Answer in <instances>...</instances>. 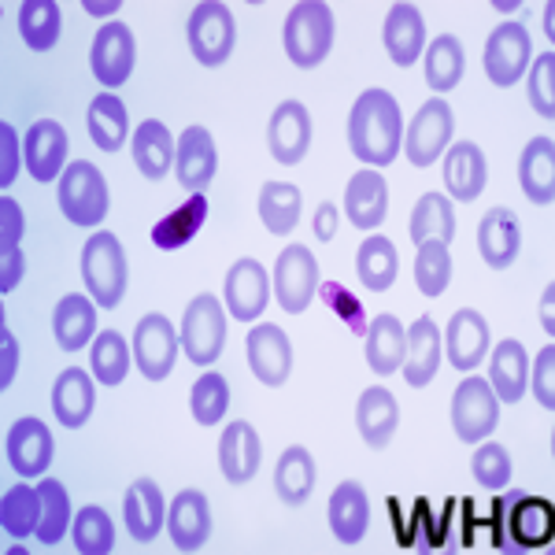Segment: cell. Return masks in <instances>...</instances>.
<instances>
[{
    "label": "cell",
    "instance_id": "cell-1",
    "mask_svg": "<svg viewBox=\"0 0 555 555\" xmlns=\"http://www.w3.org/2000/svg\"><path fill=\"white\" fill-rule=\"evenodd\" d=\"M348 145H352V156L374 171L397 159V152L404 149V115H400V101L389 89L360 93L352 115H348Z\"/></svg>",
    "mask_w": 555,
    "mask_h": 555
},
{
    "label": "cell",
    "instance_id": "cell-2",
    "mask_svg": "<svg viewBox=\"0 0 555 555\" xmlns=\"http://www.w3.org/2000/svg\"><path fill=\"white\" fill-rule=\"evenodd\" d=\"M489 537L500 552H537L548 548L555 533V507L541 496L504 492L492 504Z\"/></svg>",
    "mask_w": 555,
    "mask_h": 555
},
{
    "label": "cell",
    "instance_id": "cell-3",
    "mask_svg": "<svg viewBox=\"0 0 555 555\" xmlns=\"http://www.w3.org/2000/svg\"><path fill=\"white\" fill-rule=\"evenodd\" d=\"M285 56L293 67H319L322 60L334 49V12L322 0H300L293 4V12L285 15V30H282Z\"/></svg>",
    "mask_w": 555,
    "mask_h": 555
},
{
    "label": "cell",
    "instance_id": "cell-4",
    "mask_svg": "<svg viewBox=\"0 0 555 555\" xmlns=\"http://www.w3.org/2000/svg\"><path fill=\"white\" fill-rule=\"evenodd\" d=\"M82 282L89 289V297L96 300V308L112 311L119 308L122 293H127V253H122L119 237L93 234L82 245Z\"/></svg>",
    "mask_w": 555,
    "mask_h": 555
},
{
    "label": "cell",
    "instance_id": "cell-5",
    "mask_svg": "<svg viewBox=\"0 0 555 555\" xmlns=\"http://www.w3.org/2000/svg\"><path fill=\"white\" fill-rule=\"evenodd\" d=\"M178 341H182L193 366L219 363L222 348H227V304H219V297H211V293L193 297L182 315Z\"/></svg>",
    "mask_w": 555,
    "mask_h": 555
},
{
    "label": "cell",
    "instance_id": "cell-6",
    "mask_svg": "<svg viewBox=\"0 0 555 555\" xmlns=\"http://www.w3.org/2000/svg\"><path fill=\"white\" fill-rule=\"evenodd\" d=\"M56 201H60V211H64L67 222H75V227H96V222L107 215L112 196H107L104 175L96 171L93 164H86V159H75V164L60 175Z\"/></svg>",
    "mask_w": 555,
    "mask_h": 555
},
{
    "label": "cell",
    "instance_id": "cell-7",
    "mask_svg": "<svg viewBox=\"0 0 555 555\" xmlns=\"http://www.w3.org/2000/svg\"><path fill=\"white\" fill-rule=\"evenodd\" d=\"M185 38H190V49L201 67H222L234 52L237 41V26L234 15H230L227 4L219 0H204L190 12V23H185Z\"/></svg>",
    "mask_w": 555,
    "mask_h": 555
},
{
    "label": "cell",
    "instance_id": "cell-8",
    "mask_svg": "<svg viewBox=\"0 0 555 555\" xmlns=\"http://www.w3.org/2000/svg\"><path fill=\"white\" fill-rule=\"evenodd\" d=\"M500 423V400L492 385L478 374L463 378L452 392V429L463 444H478Z\"/></svg>",
    "mask_w": 555,
    "mask_h": 555
},
{
    "label": "cell",
    "instance_id": "cell-9",
    "mask_svg": "<svg viewBox=\"0 0 555 555\" xmlns=\"http://www.w3.org/2000/svg\"><path fill=\"white\" fill-rule=\"evenodd\" d=\"M274 293L278 308L300 315L319 293V259L308 245H289L278 253L274 263Z\"/></svg>",
    "mask_w": 555,
    "mask_h": 555
},
{
    "label": "cell",
    "instance_id": "cell-10",
    "mask_svg": "<svg viewBox=\"0 0 555 555\" xmlns=\"http://www.w3.org/2000/svg\"><path fill=\"white\" fill-rule=\"evenodd\" d=\"M133 64H138V41L127 23H104L93 38L89 49V67H93L96 82L104 89H119L122 82H130Z\"/></svg>",
    "mask_w": 555,
    "mask_h": 555
},
{
    "label": "cell",
    "instance_id": "cell-11",
    "mask_svg": "<svg viewBox=\"0 0 555 555\" xmlns=\"http://www.w3.org/2000/svg\"><path fill=\"white\" fill-rule=\"evenodd\" d=\"M178 348H182V341H178L175 322L159 315V311L145 315L133 330V363L149 382H164L175 371Z\"/></svg>",
    "mask_w": 555,
    "mask_h": 555
},
{
    "label": "cell",
    "instance_id": "cell-12",
    "mask_svg": "<svg viewBox=\"0 0 555 555\" xmlns=\"http://www.w3.org/2000/svg\"><path fill=\"white\" fill-rule=\"evenodd\" d=\"M455 130L449 101H426L415 112L411 127H404V156L411 167H429L434 159H441V152L449 149Z\"/></svg>",
    "mask_w": 555,
    "mask_h": 555
},
{
    "label": "cell",
    "instance_id": "cell-13",
    "mask_svg": "<svg viewBox=\"0 0 555 555\" xmlns=\"http://www.w3.org/2000/svg\"><path fill=\"white\" fill-rule=\"evenodd\" d=\"M481 67H486V78L492 86L500 89L515 86L526 75V67H530V34H526V26L500 23L486 41Z\"/></svg>",
    "mask_w": 555,
    "mask_h": 555
},
{
    "label": "cell",
    "instance_id": "cell-14",
    "mask_svg": "<svg viewBox=\"0 0 555 555\" xmlns=\"http://www.w3.org/2000/svg\"><path fill=\"white\" fill-rule=\"evenodd\" d=\"M245 356H248V366L253 374L263 385H278L289 382V371H293V345H289V334L274 322H259V326L248 330L245 337Z\"/></svg>",
    "mask_w": 555,
    "mask_h": 555
},
{
    "label": "cell",
    "instance_id": "cell-15",
    "mask_svg": "<svg viewBox=\"0 0 555 555\" xmlns=\"http://www.w3.org/2000/svg\"><path fill=\"white\" fill-rule=\"evenodd\" d=\"M52 452H56V441H52V429L41 418L26 415L8 429L4 455L20 478H44V470L52 467Z\"/></svg>",
    "mask_w": 555,
    "mask_h": 555
},
{
    "label": "cell",
    "instance_id": "cell-16",
    "mask_svg": "<svg viewBox=\"0 0 555 555\" xmlns=\"http://www.w3.org/2000/svg\"><path fill=\"white\" fill-rule=\"evenodd\" d=\"M271 300V278H267L259 259H237L227 271V285H222V304L237 322H256L267 311Z\"/></svg>",
    "mask_w": 555,
    "mask_h": 555
},
{
    "label": "cell",
    "instance_id": "cell-17",
    "mask_svg": "<svg viewBox=\"0 0 555 555\" xmlns=\"http://www.w3.org/2000/svg\"><path fill=\"white\" fill-rule=\"evenodd\" d=\"M67 130L56 119H38L23 138V159L26 171L38 182H60L67 171Z\"/></svg>",
    "mask_w": 555,
    "mask_h": 555
},
{
    "label": "cell",
    "instance_id": "cell-18",
    "mask_svg": "<svg viewBox=\"0 0 555 555\" xmlns=\"http://www.w3.org/2000/svg\"><path fill=\"white\" fill-rule=\"evenodd\" d=\"M167 533L178 552H201L211 537V504L201 489H182L167 507Z\"/></svg>",
    "mask_w": 555,
    "mask_h": 555
},
{
    "label": "cell",
    "instance_id": "cell-19",
    "mask_svg": "<svg viewBox=\"0 0 555 555\" xmlns=\"http://www.w3.org/2000/svg\"><path fill=\"white\" fill-rule=\"evenodd\" d=\"M267 145L278 164L293 167L308 156L311 149V115L300 101H282L271 115V127H267Z\"/></svg>",
    "mask_w": 555,
    "mask_h": 555
},
{
    "label": "cell",
    "instance_id": "cell-20",
    "mask_svg": "<svg viewBox=\"0 0 555 555\" xmlns=\"http://www.w3.org/2000/svg\"><path fill=\"white\" fill-rule=\"evenodd\" d=\"M441 352H444V337L437 330V322L423 315L408 326V348H404V382L411 389H426L429 382L437 378V366H441Z\"/></svg>",
    "mask_w": 555,
    "mask_h": 555
},
{
    "label": "cell",
    "instance_id": "cell-21",
    "mask_svg": "<svg viewBox=\"0 0 555 555\" xmlns=\"http://www.w3.org/2000/svg\"><path fill=\"white\" fill-rule=\"evenodd\" d=\"M263 460V444L253 423H230L219 437V467L230 486H248L259 474Z\"/></svg>",
    "mask_w": 555,
    "mask_h": 555
},
{
    "label": "cell",
    "instance_id": "cell-22",
    "mask_svg": "<svg viewBox=\"0 0 555 555\" xmlns=\"http://www.w3.org/2000/svg\"><path fill=\"white\" fill-rule=\"evenodd\" d=\"M122 522H127V533L141 544L156 541L159 530L167 526V500L152 478H138L127 489V496H122Z\"/></svg>",
    "mask_w": 555,
    "mask_h": 555
},
{
    "label": "cell",
    "instance_id": "cell-23",
    "mask_svg": "<svg viewBox=\"0 0 555 555\" xmlns=\"http://www.w3.org/2000/svg\"><path fill=\"white\" fill-rule=\"evenodd\" d=\"M382 41H385V52L397 67H411L418 64L426 49V20L415 4H392L389 15H385V26H382Z\"/></svg>",
    "mask_w": 555,
    "mask_h": 555
},
{
    "label": "cell",
    "instance_id": "cell-24",
    "mask_svg": "<svg viewBox=\"0 0 555 555\" xmlns=\"http://www.w3.org/2000/svg\"><path fill=\"white\" fill-rule=\"evenodd\" d=\"M522 248V227H518V215L512 208H489L478 222V253L492 267V271H504L518 259Z\"/></svg>",
    "mask_w": 555,
    "mask_h": 555
},
{
    "label": "cell",
    "instance_id": "cell-25",
    "mask_svg": "<svg viewBox=\"0 0 555 555\" xmlns=\"http://www.w3.org/2000/svg\"><path fill=\"white\" fill-rule=\"evenodd\" d=\"M489 322L481 311L474 308H460L449 322V334H444V352L455 371H474V366L486 363L489 352Z\"/></svg>",
    "mask_w": 555,
    "mask_h": 555
},
{
    "label": "cell",
    "instance_id": "cell-26",
    "mask_svg": "<svg viewBox=\"0 0 555 555\" xmlns=\"http://www.w3.org/2000/svg\"><path fill=\"white\" fill-rule=\"evenodd\" d=\"M486 182H489L486 152L474 145V141H455L449 156H444V190H449V201L460 204L478 201Z\"/></svg>",
    "mask_w": 555,
    "mask_h": 555
},
{
    "label": "cell",
    "instance_id": "cell-27",
    "mask_svg": "<svg viewBox=\"0 0 555 555\" xmlns=\"http://www.w3.org/2000/svg\"><path fill=\"white\" fill-rule=\"evenodd\" d=\"M215 141L211 133L204 127H190L182 130L178 138V149H175V175H178V185L190 193H204L215 178Z\"/></svg>",
    "mask_w": 555,
    "mask_h": 555
},
{
    "label": "cell",
    "instance_id": "cell-28",
    "mask_svg": "<svg viewBox=\"0 0 555 555\" xmlns=\"http://www.w3.org/2000/svg\"><path fill=\"white\" fill-rule=\"evenodd\" d=\"M389 211V185L374 167H363L360 175H352L345 190V219L356 230H378Z\"/></svg>",
    "mask_w": 555,
    "mask_h": 555
},
{
    "label": "cell",
    "instance_id": "cell-29",
    "mask_svg": "<svg viewBox=\"0 0 555 555\" xmlns=\"http://www.w3.org/2000/svg\"><path fill=\"white\" fill-rule=\"evenodd\" d=\"M363 352H366V366H371L374 374H382V378H389V374H397L400 366H404V348H408V330L404 322L397 315H374L366 322V334H363Z\"/></svg>",
    "mask_w": 555,
    "mask_h": 555
},
{
    "label": "cell",
    "instance_id": "cell-30",
    "mask_svg": "<svg viewBox=\"0 0 555 555\" xmlns=\"http://www.w3.org/2000/svg\"><path fill=\"white\" fill-rule=\"evenodd\" d=\"M330 530L341 544H360L371 530V500L360 481H341L330 492Z\"/></svg>",
    "mask_w": 555,
    "mask_h": 555
},
{
    "label": "cell",
    "instance_id": "cell-31",
    "mask_svg": "<svg viewBox=\"0 0 555 555\" xmlns=\"http://www.w3.org/2000/svg\"><path fill=\"white\" fill-rule=\"evenodd\" d=\"M93 374H86L82 366H67L64 374L52 385V411H56L60 426L67 429H82L93 415L96 404V389H93Z\"/></svg>",
    "mask_w": 555,
    "mask_h": 555
},
{
    "label": "cell",
    "instance_id": "cell-32",
    "mask_svg": "<svg viewBox=\"0 0 555 555\" xmlns=\"http://www.w3.org/2000/svg\"><path fill=\"white\" fill-rule=\"evenodd\" d=\"M489 385L500 404H518V400L526 397V385H530V356H526L522 341L512 337V341H500L492 348Z\"/></svg>",
    "mask_w": 555,
    "mask_h": 555
},
{
    "label": "cell",
    "instance_id": "cell-33",
    "mask_svg": "<svg viewBox=\"0 0 555 555\" xmlns=\"http://www.w3.org/2000/svg\"><path fill=\"white\" fill-rule=\"evenodd\" d=\"M356 426H360L366 449H385L400 426L397 397H392L389 389H382V385H371L360 397V404H356Z\"/></svg>",
    "mask_w": 555,
    "mask_h": 555
},
{
    "label": "cell",
    "instance_id": "cell-34",
    "mask_svg": "<svg viewBox=\"0 0 555 555\" xmlns=\"http://www.w3.org/2000/svg\"><path fill=\"white\" fill-rule=\"evenodd\" d=\"M52 334L64 352H82L86 345H93L96 337V300L82 297V293H70L56 304L52 311Z\"/></svg>",
    "mask_w": 555,
    "mask_h": 555
},
{
    "label": "cell",
    "instance_id": "cell-35",
    "mask_svg": "<svg viewBox=\"0 0 555 555\" xmlns=\"http://www.w3.org/2000/svg\"><path fill=\"white\" fill-rule=\"evenodd\" d=\"M133 164L138 171L149 178V182H164L167 171L175 167V149L178 141L171 138V130L159 119H145L138 130H133Z\"/></svg>",
    "mask_w": 555,
    "mask_h": 555
},
{
    "label": "cell",
    "instance_id": "cell-36",
    "mask_svg": "<svg viewBox=\"0 0 555 555\" xmlns=\"http://www.w3.org/2000/svg\"><path fill=\"white\" fill-rule=\"evenodd\" d=\"M518 185L533 204L555 201V141L533 138L518 156Z\"/></svg>",
    "mask_w": 555,
    "mask_h": 555
},
{
    "label": "cell",
    "instance_id": "cell-37",
    "mask_svg": "<svg viewBox=\"0 0 555 555\" xmlns=\"http://www.w3.org/2000/svg\"><path fill=\"white\" fill-rule=\"evenodd\" d=\"M274 492H278V500L289 507L308 504V496L315 492V455L304 449V444H293V449H285L278 455Z\"/></svg>",
    "mask_w": 555,
    "mask_h": 555
},
{
    "label": "cell",
    "instance_id": "cell-38",
    "mask_svg": "<svg viewBox=\"0 0 555 555\" xmlns=\"http://www.w3.org/2000/svg\"><path fill=\"white\" fill-rule=\"evenodd\" d=\"M208 211H211L208 208V196H204V193H190V201L178 204V208L167 215V219H159L156 227H152V245L164 248V253L185 248L196 234H201Z\"/></svg>",
    "mask_w": 555,
    "mask_h": 555
},
{
    "label": "cell",
    "instance_id": "cell-39",
    "mask_svg": "<svg viewBox=\"0 0 555 555\" xmlns=\"http://www.w3.org/2000/svg\"><path fill=\"white\" fill-rule=\"evenodd\" d=\"M356 274H360V282L371 293H385L400 274L397 245H392L389 237H382V234H371L360 245V253H356Z\"/></svg>",
    "mask_w": 555,
    "mask_h": 555
},
{
    "label": "cell",
    "instance_id": "cell-40",
    "mask_svg": "<svg viewBox=\"0 0 555 555\" xmlns=\"http://www.w3.org/2000/svg\"><path fill=\"white\" fill-rule=\"evenodd\" d=\"M86 127H89V138L101 152H119L122 141H127V104L119 101L115 93H101L93 96L86 112Z\"/></svg>",
    "mask_w": 555,
    "mask_h": 555
},
{
    "label": "cell",
    "instance_id": "cell-41",
    "mask_svg": "<svg viewBox=\"0 0 555 555\" xmlns=\"http://www.w3.org/2000/svg\"><path fill=\"white\" fill-rule=\"evenodd\" d=\"M463 70H467V52H463V41L452 38V34H441L437 41H429L426 49V86L434 93H449L463 82Z\"/></svg>",
    "mask_w": 555,
    "mask_h": 555
},
{
    "label": "cell",
    "instance_id": "cell-42",
    "mask_svg": "<svg viewBox=\"0 0 555 555\" xmlns=\"http://www.w3.org/2000/svg\"><path fill=\"white\" fill-rule=\"evenodd\" d=\"M455 237V211L452 201L444 193H426L423 201L411 211V241L423 245V241H444L452 245Z\"/></svg>",
    "mask_w": 555,
    "mask_h": 555
},
{
    "label": "cell",
    "instance_id": "cell-43",
    "mask_svg": "<svg viewBox=\"0 0 555 555\" xmlns=\"http://www.w3.org/2000/svg\"><path fill=\"white\" fill-rule=\"evenodd\" d=\"M64 15L56 0H23L20 4V34L34 52H49L60 41Z\"/></svg>",
    "mask_w": 555,
    "mask_h": 555
},
{
    "label": "cell",
    "instance_id": "cell-44",
    "mask_svg": "<svg viewBox=\"0 0 555 555\" xmlns=\"http://www.w3.org/2000/svg\"><path fill=\"white\" fill-rule=\"evenodd\" d=\"M259 219L274 237H285L300 222V190L289 182H267L259 193Z\"/></svg>",
    "mask_w": 555,
    "mask_h": 555
},
{
    "label": "cell",
    "instance_id": "cell-45",
    "mask_svg": "<svg viewBox=\"0 0 555 555\" xmlns=\"http://www.w3.org/2000/svg\"><path fill=\"white\" fill-rule=\"evenodd\" d=\"M41 522V496L38 486H12L0 500V526H4L8 537L23 541V537L38 533Z\"/></svg>",
    "mask_w": 555,
    "mask_h": 555
},
{
    "label": "cell",
    "instance_id": "cell-46",
    "mask_svg": "<svg viewBox=\"0 0 555 555\" xmlns=\"http://www.w3.org/2000/svg\"><path fill=\"white\" fill-rule=\"evenodd\" d=\"M89 366H93V378L101 385H122L130 371V345L119 330H101L93 337V356H89Z\"/></svg>",
    "mask_w": 555,
    "mask_h": 555
},
{
    "label": "cell",
    "instance_id": "cell-47",
    "mask_svg": "<svg viewBox=\"0 0 555 555\" xmlns=\"http://www.w3.org/2000/svg\"><path fill=\"white\" fill-rule=\"evenodd\" d=\"M41 496V522H38V541L41 544H60L70 530V496L67 486H60L56 478H41L38 486Z\"/></svg>",
    "mask_w": 555,
    "mask_h": 555
},
{
    "label": "cell",
    "instance_id": "cell-48",
    "mask_svg": "<svg viewBox=\"0 0 555 555\" xmlns=\"http://www.w3.org/2000/svg\"><path fill=\"white\" fill-rule=\"evenodd\" d=\"M452 282V248L444 241H423L415 256V285L423 297H441Z\"/></svg>",
    "mask_w": 555,
    "mask_h": 555
},
{
    "label": "cell",
    "instance_id": "cell-49",
    "mask_svg": "<svg viewBox=\"0 0 555 555\" xmlns=\"http://www.w3.org/2000/svg\"><path fill=\"white\" fill-rule=\"evenodd\" d=\"M70 541L82 555H107L115 548V526L107 518L104 507L89 504L75 515V526H70Z\"/></svg>",
    "mask_w": 555,
    "mask_h": 555
},
{
    "label": "cell",
    "instance_id": "cell-50",
    "mask_svg": "<svg viewBox=\"0 0 555 555\" xmlns=\"http://www.w3.org/2000/svg\"><path fill=\"white\" fill-rule=\"evenodd\" d=\"M190 408H193V418L201 426H219L222 415H227V408H230V385H227V378H222L219 371H204L201 378L193 382Z\"/></svg>",
    "mask_w": 555,
    "mask_h": 555
},
{
    "label": "cell",
    "instance_id": "cell-51",
    "mask_svg": "<svg viewBox=\"0 0 555 555\" xmlns=\"http://www.w3.org/2000/svg\"><path fill=\"white\" fill-rule=\"evenodd\" d=\"M470 474H474V481L486 486L489 492L507 489L512 486V455L496 441H478V449L470 455Z\"/></svg>",
    "mask_w": 555,
    "mask_h": 555
},
{
    "label": "cell",
    "instance_id": "cell-52",
    "mask_svg": "<svg viewBox=\"0 0 555 555\" xmlns=\"http://www.w3.org/2000/svg\"><path fill=\"white\" fill-rule=\"evenodd\" d=\"M530 75V104L537 115L552 119L555 115V52H544V56L533 60V67L526 70Z\"/></svg>",
    "mask_w": 555,
    "mask_h": 555
},
{
    "label": "cell",
    "instance_id": "cell-53",
    "mask_svg": "<svg viewBox=\"0 0 555 555\" xmlns=\"http://www.w3.org/2000/svg\"><path fill=\"white\" fill-rule=\"evenodd\" d=\"M319 293H322V304H326V308L334 311V315L341 319L356 337L366 334V311H363V304L356 300L341 282H322Z\"/></svg>",
    "mask_w": 555,
    "mask_h": 555
},
{
    "label": "cell",
    "instance_id": "cell-54",
    "mask_svg": "<svg viewBox=\"0 0 555 555\" xmlns=\"http://www.w3.org/2000/svg\"><path fill=\"white\" fill-rule=\"evenodd\" d=\"M533 371V397L537 404L544 411H555V345H544L541 356H537V363L530 366Z\"/></svg>",
    "mask_w": 555,
    "mask_h": 555
},
{
    "label": "cell",
    "instance_id": "cell-55",
    "mask_svg": "<svg viewBox=\"0 0 555 555\" xmlns=\"http://www.w3.org/2000/svg\"><path fill=\"white\" fill-rule=\"evenodd\" d=\"M20 167V133L12 130V122H0V185L4 190H12Z\"/></svg>",
    "mask_w": 555,
    "mask_h": 555
},
{
    "label": "cell",
    "instance_id": "cell-56",
    "mask_svg": "<svg viewBox=\"0 0 555 555\" xmlns=\"http://www.w3.org/2000/svg\"><path fill=\"white\" fill-rule=\"evenodd\" d=\"M23 230H26V219H23L20 201L0 196V248H20Z\"/></svg>",
    "mask_w": 555,
    "mask_h": 555
},
{
    "label": "cell",
    "instance_id": "cell-57",
    "mask_svg": "<svg viewBox=\"0 0 555 555\" xmlns=\"http://www.w3.org/2000/svg\"><path fill=\"white\" fill-rule=\"evenodd\" d=\"M15 371H20V337L8 326H0V389H12Z\"/></svg>",
    "mask_w": 555,
    "mask_h": 555
},
{
    "label": "cell",
    "instance_id": "cell-58",
    "mask_svg": "<svg viewBox=\"0 0 555 555\" xmlns=\"http://www.w3.org/2000/svg\"><path fill=\"white\" fill-rule=\"evenodd\" d=\"M26 259L23 248H0V293H12L23 282Z\"/></svg>",
    "mask_w": 555,
    "mask_h": 555
},
{
    "label": "cell",
    "instance_id": "cell-59",
    "mask_svg": "<svg viewBox=\"0 0 555 555\" xmlns=\"http://www.w3.org/2000/svg\"><path fill=\"white\" fill-rule=\"evenodd\" d=\"M337 222H341V211H337V204H319L315 208V219H311V227H315V237L319 241H334L337 237Z\"/></svg>",
    "mask_w": 555,
    "mask_h": 555
},
{
    "label": "cell",
    "instance_id": "cell-60",
    "mask_svg": "<svg viewBox=\"0 0 555 555\" xmlns=\"http://www.w3.org/2000/svg\"><path fill=\"white\" fill-rule=\"evenodd\" d=\"M552 304H555V285H548V289H544V300H541V322H544V334H555Z\"/></svg>",
    "mask_w": 555,
    "mask_h": 555
},
{
    "label": "cell",
    "instance_id": "cell-61",
    "mask_svg": "<svg viewBox=\"0 0 555 555\" xmlns=\"http://www.w3.org/2000/svg\"><path fill=\"white\" fill-rule=\"evenodd\" d=\"M86 12H89V15H96V20H101V15L119 12V0H107V4H96V0H86Z\"/></svg>",
    "mask_w": 555,
    "mask_h": 555
}]
</instances>
